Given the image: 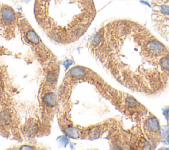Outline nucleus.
I'll return each mask as SVG.
<instances>
[{
    "label": "nucleus",
    "instance_id": "3",
    "mask_svg": "<svg viewBox=\"0 0 169 150\" xmlns=\"http://www.w3.org/2000/svg\"><path fill=\"white\" fill-rule=\"evenodd\" d=\"M18 15V30L23 42L30 47L35 53L45 69L46 75L58 76L60 66L56 56L43 42L23 15L19 13Z\"/></svg>",
    "mask_w": 169,
    "mask_h": 150
},
{
    "label": "nucleus",
    "instance_id": "6",
    "mask_svg": "<svg viewBox=\"0 0 169 150\" xmlns=\"http://www.w3.org/2000/svg\"><path fill=\"white\" fill-rule=\"evenodd\" d=\"M1 6H2V4H0V9H1Z\"/></svg>",
    "mask_w": 169,
    "mask_h": 150
},
{
    "label": "nucleus",
    "instance_id": "4",
    "mask_svg": "<svg viewBox=\"0 0 169 150\" xmlns=\"http://www.w3.org/2000/svg\"><path fill=\"white\" fill-rule=\"evenodd\" d=\"M0 73V134L7 138L22 140L21 121L13 99Z\"/></svg>",
    "mask_w": 169,
    "mask_h": 150
},
{
    "label": "nucleus",
    "instance_id": "2",
    "mask_svg": "<svg viewBox=\"0 0 169 150\" xmlns=\"http://www.w3.org/2000/svg\"><path fill=\"white\" fill-rule=\"evenodd\" d=\"M39 26L55 43L68 45L85 33L96 15L93 0H35Z\"/></svg>",
    "mask_w": 169,
    "mask_h": 150
},
{
    "label": "nucleus",
    "instance_id": "5",
    "mask_svg": "<svg viewBox=\"0 0 169 150\" xmlns=\"http://www.w3.org/2000/svg\"><path fill=\"white\" fill-rule=\"evenodd\" d=\"M19 15L12 7L2 4L0 9V35L7 40L15 37Z\"/></svg>",
    "mask_w": 169,
    "mask_h": 150
},
{
    "label": "nucleus",
    "instance_id": "1",
    "mask_svg": "<svg viewBox=\"0 0 169 150\" xmlns=\"http://www.w3.org/2000/svg\"><path fill=\"white\" fill-rule=\"evenodd\" d=\"M89 47L116 81L145 95H158L169 83V49L141 25L116 21L98 31Z\"/></svg>",
    "mask_w": 169,
    "mask_h": 150
}]
</instances>
